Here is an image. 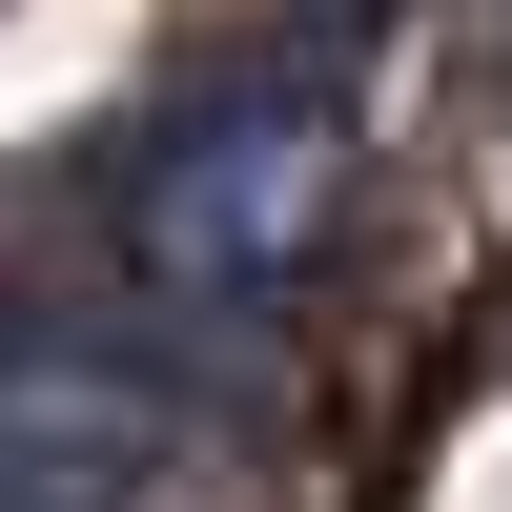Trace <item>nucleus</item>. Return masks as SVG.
I'll use <instances>...</instances> for the list:
<instances>
[{
	"label": "nucleus",
	"instance_id": "f257e3e1",
	"mask_svg": "<svg viewBox=\"0 0 512 512\" xmlns=\"http://www.w3.org/2000/svg\"><path fill=\"white\" fill-rule=\"evenodd\" d=\"M308 205H328V62H267V82H226V103L144 164L123 246H144L164 308H246V287L308 246Z\"/></svg>",
	"mask_w": 512,
	"mask_h": 512
}]
</instances>
